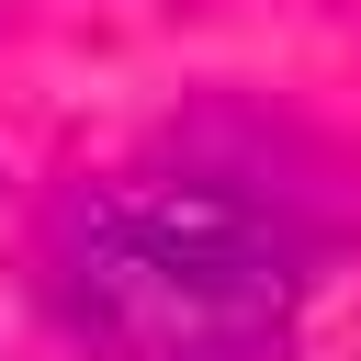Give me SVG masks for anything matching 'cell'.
Masks as SVG:
<instances>
[{"label": "cell", "mask_w": 361, "mask_h": 361, "mask_svg": "<svg viewBox=\"0 0 361 361\" xmlns=\"http://www.w3.org/2000/svg\"><path fill=\"white\" fill-rule=\"evenodd\" d=\"M45 305L90 361H293L305 237L237 169H124L56 203Z\"/></svg>", "instance_id": "obj_1"}]
</instances>
